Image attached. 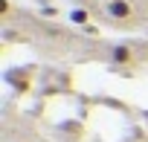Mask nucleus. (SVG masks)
<instances>
[{
    "instance_id": "1",
    "label": "nucleus",
    "mask_w": 148,
    "mask_h": 142,
    "mask_svg": "<svg viewBox=\"0 0 148 142\" xmlns=\"http://www.w3.org/2000/svg\"><path fill=\"white\" fill-rule=\"evenodd\" d=\"M105 15H108L113 23H125V20L134 18V6L128 3V0H113V3L105 6Z\"/></svg>"
},
{
    "instance_id": "3",
    "label": "nucleus",
    "mask_w": 148,
    "mask_h": 142,
    "mask_svg": "<svg viewBox=\"0 0 148 142\" xmlns=\"http://www.w3.org/2000/svg\"><path fill=\"white\" fill-rule=\"evenodd\" d=\"M87 20H90V12H87V9H73V12H70V23L87 26Z\"/></svg>"
},
{
    "instance_id": "2",
    "label": "nucleus",
    "mask_w": 148,
    "mask_h": 142,
    "mask_svg": "<svg viewBox=\"0 0 148 142\" xmlns=\"http://www.w3.org/2000/svg\"><path fill=\"white\" fill-rule=\"evenodd\" d=\"M110 61H113L116 67H128V64L134 61V49H131L128 44H116V46H110Z\"/></svg>"
},
{
    "instance_id": "5",
    "label": "nucleus",
    "mask_w": 148,
    "mask_h": 142,
    "mask_svg": "<svg viewBox=\"0 0 148 142\" xmlns=\"http://www.w3.org/2000/svg\"><path fill=\"white\" fill-rule=\"evenodd\" d=\"M9 12H12V3H9V0H0V15H3V18H6Z\"/></svg>"
},
{
    "instance_id": "4",
    "label": "nucleus",
    "mask_w": 148,
    "mask_h": 142,
    "mask_svg": "<svg viewBox=\"0 0 148 142\" xmlns=\"http://www.w3.org/2000/svg\"><path fill=\"white\" fill-rule=\"evenodd\" d=\"M41 15H44V18H55V15H58V9H55V6H44V9H41Z\"/></svg>"
},
{
    "instance_id": "6",
    "label": "nucleus",
    "mask_w": 148,
    "mask_h": 142,
    "mask_svg": "<svg viewBox=\"0 0 148 142\" xmlns=\"http://www.w3.org/2000/svg\"><path fill=\"white\" fill-rule=\"evenodd\" d=\"M102 3H105V6H108V3H113V0H102Z\"/></svg>"
},
{
    "instance_id": "7",
    "label": "nucleus",
    "mask_w": 148,
    "mask_h": 142,
    "mask_svg": "<svg viewBox=\"0 0 148 142\" xmlns=\"http://www.w3.org/2000/svg\"><path fill=\"white\" fill-rule=\"evenodd\" d=\"M76 3H87V0H76Z\"/></svg>"
}]
</instances>
